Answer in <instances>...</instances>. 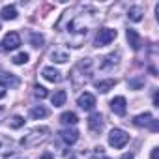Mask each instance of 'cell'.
<instances>
[{"label":"cell","instance_id":"obj_1","mask_svg":"<svg viewBox=\"0 0 159 159\" xmlns=\"http://www.w3.org/2000/svg\"><path fill=\"white\" fill-rule=\"evenodd\" d=\"M90 73H92V60H90V58H83L81 62H79V64L71 69V75H69V77H71L73 84L79 88V86H83V84L88 83Z\"/></svg>","mask_w":159,"mask_h":159},{"label":"cell","instance_id":"obj_2","mask_svg":"<svg viewBox=\"0 0 159 159\" xmlns=\"http://www.w3.org/2000/svg\"><path fill=\"white\" fill-rule=\"evenodd\" d=\"M49 135H51V129H49V127H45V125L34 127L28 135H25V139L21 140V144H23L25 148H36L38 144H41L43 140H47Z\"/></svg>","mask_w":159,"mask_h":159},{"label":"cell","instance_id":"obj_3","mask_svg":"<svg viewBox=\"0 0 159 159\" xmlns=\"http://www.w3.org/2000/svg\"><path fill=\"white\" fill-rule=\"evenodd\" d=\"M127 142H129V135H127L125 131L114 127V129L109 133V144H111L112 148H124Z\"/></svg>","mask_w":159,"mask_h":159},{"label":"cell","instance_id":"obj_4","mask_svg":"<svg viewBox=\"0 0 159 159\" xmlns=\"http://www.w3.org/2000/svg\"><path fill=\"white\" fill-rule=\"evenodd\" d=\"M118 32L114 28H99L98 30V36H96V47H103V45H109L116 39Z\"/></svg>","mask_w":159,"mask_h":159},{"label":"cell","instance_id":"obj_5","mask_svg":"<svg viewBox=\"0 0 159 159\" xmlns=\"http://www.w3.org/2000/svg\"><path fill=\"white\" fill-rule=\"evenodd\" d=\"M133 124H135L137 127H144V125H150V129H152V131H157V122L153 120V116H152L150 112H144V114H139V116H135Z\"/></svg>","mask_w":159,"mask_h":159},{"label":"cell","instance_id":"obj_6","mask_svg":"<svg viewBox=\"0 0 159 159\" xmlns=\"http://www.w3.org/2000/svg\"><path fill=\"white\" fill-rule=\"evenodd\" d=\"M19 45H21V38H19L17 32H10V34H6L4 39H2L4 51H13V49H17Z\"/></svg>","mask_w":159,"mask_h":159},{"label":"cell","instance_id":"obj_7","mask_svg":"<svg viewBox=\"0 0 159 159\" xmlns=\"http://www.w3.org/2000/svg\"><path fill=\"white\" fill-rule=\"evenodd\" d=\"M77 105L81 107L83 111H92V109L96 107V98H94L90 92H84V94H81V96H79V99H77Z\"/></svg>","mask_w":159,"mask_h":159},{"label":"cell","instance_id":"obj_8","mask_svg":"<svg viewBox=\"0 0 159 159\" xmlns=\"http://www.w3.org/2000/svg\"><path fill=\"white\" fill-rule=\"evenodd\" d=\"M111 109H112V112H114V114L124 116V114H125V111H127V101H125V98L116 96L114 99H111Z\"/></svg>","mask_w":159,"mask_h":159},{"label":"cell","instance_id":"obj_9","mask_svg":"<svg viewBox=\"0 0 159 159\" xmlns=\"http://www.w3.org/2000/svg\"><path fill=\"white\" fill-rule=\"evenodd\" d=\"M88 129L92 133H101L103 129V116L99 112H92L90 118H88Z\"/></svg>","mask_w":159,"mask_h":159},{"label":"cell","instance_id":"obj_10","mask_svg":"<svg viewBox=\"0 0 159 159\" xmlns=\"http://www.w3.org/2000/svg\"><path fill=\"white\" fill-rule=\"evenodd\" d=\"M41 75H43L45 81H49V83H60V81H62V73H60L58 69L51 67V66L43 67V69H41Z\"/></svg>","mask_w":159,"mask_h":159},{"label":"cell","instance_id":"obj_11","mask_svg":"<svg viewBox=\"0 0 159 159\" xmlns=\"http://www.w3.org/2000/svg\"><path fill=\"white\" fill-rule=\"evenodd\" d=\"M125 36H127V41H129L131 49H133V51H139V49H140V45H142V39H140L139 32H137V30H133V28H127Z\"/></svg>","mask_w":159,"mask_h":159},{"label":"cell","instance_id":"obj_12","mask_svg":"<svg viewBox=\"0 0 159 159\" xmlns=\"http://www.w3.org/2000/svg\"><path fill=\"white\" fill-rule=\"evenodd\" d=\"M60 139L67 146H71V144H75L79 140V131L77 129H64V131H60Z\"/></svg>","mask_w":159,"mask_h":159},{"label":"cell","instance_id":"obj_13","mask_svg":"<svg viewBox=\"0 0 159 159\" xmlns=\"http://www.w3.org/2000/svg\"><path fill=\"white\" fill-rule=\"evenodd\" d=\"M142 15H144V10H142L140 6H131V8H129V11H127V17H129L133 23L142 21Z\"/></svg>","mask_w":159,"mask_h":159},{"label":"cell","instance_id":"obj_14","mask_svg":"<svg viewBox=\"0 0 159 159\" xmlns=\"http://www.w3.org/2000/svg\"><path fill=\"white\" fill-rule=\"evenodd\" d=\"M66 99H67L66 90H56V92L51 96V101H52V105H54V107H62V105L66 103Z\"/></svg>","mask_w":159,"mask_h":159},{"label":"cell","instance_id":"obj_15","mask_svg":"<svg viewBox=\"0 0 159 159\" xmlns=\"http://www.w3.org/2000/svg\"><path fill=\"white\" fill-rule=\"evenodd\" d=\"M114 84H116L114 79H107V81H98V83H96V88H98L101 94H107L111 88H114Z\"/></svg>","mask_w":159,"mask_h":159},{"label":"cell","instance_id":"obj_16","mask_svg":"<svg viewBox=\"0 0 159 159\" xmlns=\"http://www.w3.org/2000/svg\"><path fill=\"white\" fill-rule=\"evenodd\" d=\"M0 15H2L4 21H13L17 17V10H15V6H4L2 11H0Z\"/></svg>","mask_w":159,"mask_h":159},{"label":"cell","instance_id":"obj_17","mask_svg":"<svg viewBox=\"0 0 159 159\" xmlns=\"http://www.w3.org/2000/svg\"><path fill=\"white\" fill-rule=\"evenodd\" d=\"M30 116L34 118V120H39V118H45V116H49V109H45L43 105H36L32 111H30Z\"/></svg>","mask_w":159,"mask_h":159},{"label":"cell","instance_id":"obj_18","mask_svg":"<svg viewBox=\"0 0 159 159\" xmlns=\"http://www.w3.org/2000/svg\"><path fill=\"white\" fill-rule=\"evenodd\" d=\"M51 58H52L54 62H58V64H64V62H67V60H69V54H67L66 51H60V49H54V51L51 52Z\"/></svg>","mask_w":159,"mask_h":159},{"label":"cell","instance_id":"obj_19","mask_svg":"<svg viewBox=\"0 0 159 159\" xmlns=\"http://www.w3.org/2000/svg\"><path fill=\"white\" fill-rule=\"evenodd\" d=\"M118 60H120V52H118V51H116V52H111V54H107V56L103 58V62H101V67L114 66V64H118Z\"/></svg>","mask_w":159,"mask_h":159},{"label":"cell","instance_id":"obj_20","mask_svg":"<svg viewBox=\"0 0 159 159\" xmlns=\"http://www.w3.org/2000/svg\"><path fill=\"white\" fill-rule=\"evenodd\" d=\"M60 122H62V124H66V125H75V124L79 122V116H77L75 112H71V111H69V112H64V114L60 116Z\"/></svg>","mask_w":159,"mask_h":159},{"label":"cell","instance_id":"obj_21","mask_svg":"<svg viewBox=\"0 0 159 159\" xmlns=\"http://www.w3.org/2000/svg\"><path fill=\"white\" fill-rule=\"evenodd\" d=\"M0 83H2L4 86H6V84H10L11 88H15V86H19V79H17V77H13L11 73H4V75H2V79H0Z\"/></svg>","mask_w":159,"mask_h":159},{"label":"cell","instance_id":"obj_22","mask_svg":"<svg viewBox=\"0 0 159 159\" xmlns=\"http://www.w3.org/2000/svg\"><path fill=\"white\" fill-rule=\"evenodd\" d=\"M11 153H13L11 142H8V140H0V157H8V155H11Z\"/></svg>","mask_w":159,"mask_h":159},{"label":"cell","instance_id":"obj_23","mask_svg":"<svg viewBox=\"0 0 159 159\" xmlns=\"http://www.w3.org/2000/svg\"><path fill=\"white\" fill-rule=\"evenodd\" d=\"M30 41H32V47H36V49H38V47H41V45H43V41H45V39H43V36H41V34H38V32H32V36H30Z\"/></svg>","mask_w":159,"mask_h":159},{"label":"cell","instance_id":"obj_24","mask_svg":"<svg viewBox=\"0 0 159 159\" xmlns=\"http://www.w3.org/2000/svg\"><path fill=\"white\" fill-rule=\"evenodd\" d=\"M11 62H13L15 66H23V64L28 62V54H26V52H19V54H15V56L11 58Z\"/></svg>","mask_w":159,"mask_h":159},{"label":"cell","instance_id":"obj_25","mask_svg":"<svg viewBox=\"0 0 159 159\" xmlns=\"http://www.w3.org/2000/svg\"><path fill=\"white\" fill-rule=\"evenodd\" d=\"M25 125V118L23 116H13L11 120H10V127H13V129H19V127H23Z\"/></svg>","mask_w":159,"mask_h":159},{"label":"cell","instance_id":"obj_26","mask_svg":"<svg viewBox=\"0 0 159 159\" xmlns=\"http://www.w3.org/2000/svg\"><path fill=\"white\" fill-rule=\"evenodd\" d=\"M34 96H36V98H39V99H45V98L49 96V92H47V88H43V86H39V84H36V86H34Z\"/></svg>","mask_w":159,"mask_h":159},{"label":"cell","instance_id":"obj_27","mask_svg":"<svg viewBox=\"0 0 159 159\" xmlns=\"http://www.w3.org/2000/svg\"><path fill=\"white\" fill-rule=\"evenodd\" d=\"M94 159H109V157L105 155V150H103L101 146H98V148L94 150Z\"/></svg>","mask_w":159,"mask_h":159},{"label":"cell","instance_id":"obj_28","mask_svg":"<svg viewBox=\"0 0 159 159\" xmlns=\"http://www.w3.org/2000/svg\"><path fill=\"white\" fill-rule=\"evenodd\" d=\"M152 159H159V148H153L152 150Z\"/></svg>","mask_w":159,"mask_h":159},{"label":"cell","instance_id":"obj_29","mask_svg":"<svg viewBox=\"0 0 159 159\" xmlns=\"http://www.w3.org/2000/svg\"><path fill=\"white\" fill-rule=\"evenodd\" d=\"M4 96H6V86H4L2 83H0V99H2Z\"/></svg>","mask_w":159,"mask_h":159},{"label":"cell","instance_id":"obj_30","mask_svg":"<svg viewBox=\"0 0 159 159\" xmlns=\"http://www.w3.org/2000/svg\"><path fill=\"white\" fill-rule=\"evenodd\" d=\"M120 159H135V155H133L131 152H127V153H124V155H122Z\"/></svg>","mask_w":159,"mask_h":159},{"label":"cell","instance_id":"obj_31","mask_svg":"<svg viewBox=\"0 0 159 159\" xmlns=\"http://www.w3.org/2000/svg\"><path fill=\"white\" fill-rule=\"evenodd\" d=\"M41 159H54V157H52V153H49V152H45V153L41 155Z\"/></svg>","mask_w":159,"mask_h":159},{"label":"cell","instance_id":"obj_32","mask_svg":"<svg viewBox=\"0 0 159 159\" xmlns=\"http://www.w3.org/2000/svg\"><path fill=\"white\" fill-rule=\"evenodd\" d=\"M71 159H81V157H77V155H75V157H71Z\"/></svg>","mask_w":159,"mask_h":159}]
</instances>
